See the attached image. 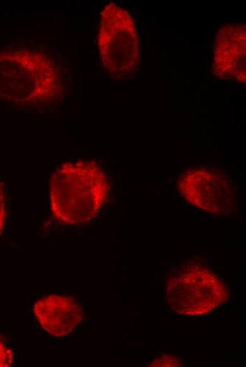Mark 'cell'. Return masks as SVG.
<instances>
[{
    "label": "cell",
    "instance_id": "cell-1",
    "mask_svg": "<svg viewBox=\"0 0 246 367\" xmlns=\"http://www.w3.org/2000/svg\"><path fill=\"white\" fill-rule=\"evenodd\" d=\"M66 80L60 64L40 48L0 51V98L19 106L61 100Z\"/></svg>",
    "mask_w": 246,
    "mask_h": 367
},
{
    "label": "cell",
    "instance_id": "cell-2",
    "mask_svg": "<svg viewBox=\"0 0 246 367\" xmlns=\"http://www.w3.org/2000/svg\"><path fill=\"white\" fill-rule=\"evenodd\" d=\"M50 210L59 222L78 225L94 219L109 191L107 176L94 161L63 164L49 181Z\"/></svg>",
    "mask_w": 246,
    "mask_h": 367
},
{
    "label": "cell",
    "instance_id": "cell-3",
    "mask_svg": "<svg viewBox=\"0 0 246 367\" xmlns=\"http://www.w3.org/2000/svg\"><path fill=\"white\" fill-rule=\"evenodd\" d=\"M98 46L102 66L112 78L127 79L136 71L139 49L135 23L115 3L107 4L100 13Z\"/></svg>",
    "mask_w": 246,
    "mask_h": 367
},
{
    "label": "cell",
    "instance_id": "cell-4",
    "mask_svg": "<svg viewBox=\"0 0 246 367\" xmlns=\"http://www.w3.org/2000/svg\"><path fill=\"white\" fill-rule=\"evenodd\" d=\"M165 298L178 314L201 315L223 304L228 298V291L208 267L189 263L167 279Z\"/></svg>",
    "mask_w": 246,
    "mask_h": 367
},
{
    "label": "cell",
    "instance_id": "cell-5",
    "mask_svg": "<svg viewBox=\"0 0 246 367\" xmlns=\"http://www.w3.org/2000/svg\"><path fill=\"white\" fill-rule=\"evenodd\" d=\"M178 190L185 200L208 213L227 216L237 211V190L220 170L193 168L179 179Z\"/></svg>",
    "mask_w": 246,
    "mask_h": 367
},
{
    "label": "cell",
    "instance_id": "cell-6",
    "mask_svg": "<svg viewBox=\"0 0 246 367\" xmlns=\"http://www.w3.org/2000/svg\"><path fill=\"white\" fill-rule=\"evenodd\" d=\"M245 40L243 24L224 25L218 31L211 65L216 78L245 83Z\"/></svg>",
    "mask_w": 246,
    "mask_h": 367
},
{
    "label": "cell",
    "instance_id": "cell-7",
    "mask_svg": "<svg viewBox=\"0 0 246 367\" xmlns=\"http://www.w3.org/2000/svg\"><path fill=\"white\" fill-rule=\"evenodd\" d=\"M33 311L41 327L57 337L71 332L83 315L81 306L74 299L56 294L37 300Z\"/></svg>",
    "mask_w": 246,
    "mask_h": 367
},
{
    "label": "cell",
    "instance_id": "cell-8",
    "mask_svg": "<svg viewBox=\"0 0 246 367\" xmlns=\"http://www.w3.org/2000/svg\"><path fill=\"white\" fill-rule=\"evenodd\" d=\"M180 366L181 363L177 357L168 354H164L162 356L156 359L148 365V367H175Z\"/></svg>",
    "mask_w": 246,
    "mask_h": 367
},
{
    "label": "cell",
    "instance_id": "cell-9",
    "mask_svg": "<svg viewBox=\"0 0 246 367\" xmlns=\"http://www.w3.org/2000/svg\"><path fill=\"white\" fill-rule=\"evenodd\" d=\"M13 363V352L0 339V367H8Z\"/></svg>",
    "mask_w": 246,
    "mask_h": 367
},
{
    "label": "cell",
    "instance_id": "cell-10",
    "mask_svg": "<svg viewBox=\"0 0 246 367\" xmlns=\"http://www.w3.org/2000/svg\"><path fill=\"white\" fill-rule=\"evenodd\" d=\"M6 217L5 198L3 184L0 182V235L2 233Z\"/></svg>",
    "mask_w": 246,
    "mask_h": 367
}]
</instances>
